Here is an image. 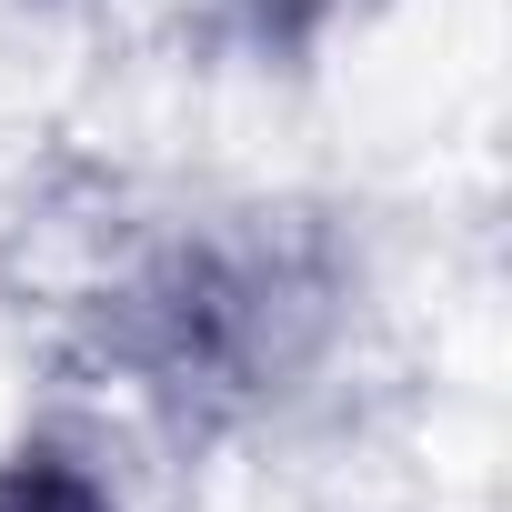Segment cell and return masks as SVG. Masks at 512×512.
I'll list each match as a JSON object with an SVG mask.
<instances>
[{"label": "cell", "mask_w": 512, "mask_h": 512, "mask_svg": "<svg viewBox=\"0 0 512 512\" xmlns=\"http://www.w3.org/2000/svg\"><path fill=\"white\" fill-rule=\"evenodd\" d=\"M0 512H121L71 452H11L0 462Z\"/></svg>", "instance_id": "obj_1"}]
</instances>
